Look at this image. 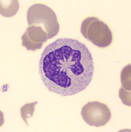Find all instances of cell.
Listing matches in <instances>:
<instances>
[{
  "mask_svg": "<svg viewBox=\"0 0 131 132\" xmlns=\"http://www.w3.org/2000/svg\"><path fill=\"white\" fill-rule=\"evenodd\" d=\"M94 71L89 49L73 39H58L47 45L39 64V73L45 86L51 92L62 96L85 90L92 79Z\"/></svg>",
  "mask_w": 131,
  "mask_h": 132,
  "instance_id": "1",
  "label": "cell"
},
{
  "mask_svg": "<svg viewBox=\"0 0 131 132\" xmlns=\"http://www.w3.org/2000/svg\"><path fill=\"white\" fill-rule=\"evenodd\" d=\"M27 19L28 26L39 27L50 39L59 32V25L56 14L45 5L36 4L31 5L28 9Z\"/></svg>",
  "mask_w": 131,
  "mask_h": 132,
  "instance_id": "2",
  "label": "cell"
},
{
  "mask_svg": "<svg viewBox=\"0 0 131 132\" xmlns=\"http://www.w3.org/2000/svg\"><path fill=\"white\" fill-rule=\"evenodd\" d=\"M81 32L85 38L99 48L109 46L113 40V34L107 24L95 17H89L81 23Z\"/></svg>",
  "mask_w": 131,
  "mask_h": 132,
  "instance_id": "3",
  "label": "cell"
},
{
  "mask_svg": "<svg viewBox=\"0 0 131 132\" xmlns=\"http://www.w3.org/2000/svg\"><path fill=\"white\" fill-rule=\"evenodd\" d=\"M81 115L87 124L96 127L104 126L111 118L108 107L98 101L89 102L84 105L82 109Z\"/></svg>",
  "mask_w": 131,
  "mask_h": 132,
  "instance_id": "4",
  "label": "cell"
},
{
  "mask_svg": "<svg viewBox=\"0 0 131 132\" xmlns=\"http://www.w3.org/2000/svg\"><path fill=\"white\" fill-rule=\"evenodd\" d=\"M122 87L119 91V96L124 104L131 106V66H126L121 75Z\"/></svg>",
  "mask_w": 131,
  "mask_h": 132,
  "instance_id": "5",
  "label": "cell"
},
{
  "mask_svg": "<svg viewBox=\"0 0 131 132\" xmlns=\"http://www.w3.org/2000/svg\"><path fill=\"white\" fill-rule=\"evenodd\" d=\"M38 103L37 102H35L28 103L21 108L20 110L21 117L28 126V123L27 119L33 116L35 111V105L37 104Z\"/></svg>",
  "mask_w": 131,
  "mask_h": 132,
  "instance_id": "6",
  "label": "cell"
}]
</instances>
